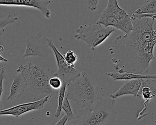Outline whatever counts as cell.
Instances as JSON below:
<instances>
[{
  "label": "cell",
  "mask_w": 156,
  "mask_h": 125,
  "mask_svg": "<svg viewBox=\"0 0 156 125\" xmlns=\"http://www.w3.org/2000/svg\"><path fill=\"white\" fill-rule=\"evenodd\" d=\"M0 61H4V62H6L7 61V60L5 58L3 57H2L0 55Z\"/></svg>",
  "instance_id": "cell-25"
},
{
  "label": "cell",
  "mask_w": 156,
  "mask_h": 125,
  "mask_svg": "<svg viewBox=\"0 0 156 125\" xmlns=\"http://www.w3.org/2000/svg\"><path fill=\"white\" fill-rule=\"evenodd\" d=\"M150 17H153V18H154L155 19H156V16H154Z\"/></svg>",
  "instance_id": "cell-27"
},
{
  "label": "cell",
  "mask_w": 156,
  "mask_h": 125,
  "mask_svg": "<svg viewBox=\"0 0 156 125\" xmlns=\"http://www.w3.org/2000/svg\"><path fill=\"white\" fill-rule=\"evenodd\" d=\"M67 84L63 83L62 87L59 89V94H58V105L57 109L55 113V116L56 118H58L60 115L61 111H62V106L65 99L66 94V90Z\"/></svg>",
  "instance_id": "cell-15"
},
{
  "label": "cell",
  "mask_w": 156,
  "mask_h": 125,
  "mask_svg": "<svg viewBox=\"0 0 156 125\" xmlns=\"http://www.w3.org/2000/svg\"><path fill=\"white\" fill-rule=\"evenodd\" d=\"M4 50V47L2 46V45H0V55L2 54V53L3 51Z\"/></svg>",
  "instance_id": "cell-26"
},
{
  "label": "cell",
  "mask_w": 156,
  "mask_h": 125,
  "mask_svg": "<svg viewBox=\"0 0 156 125\" xmlns=\"http://www.w3.org/2000/svg\"><path fill=\"white\" fill-rule=\"evenodd\" d=\"M50 1L44 0H0V6H27L39 9L47 18H49L50 11L48 5Z\"/></svg>",
  "instance_id": "cell-10"
},
{
  "label": "cell",
  "mask_w": 156,
  "mask_h": 125,
  "mask_svg": "<svg viewBox=\"0 0 156 125\" xmlns=\"http://www.w3.org/2000/svg\"><path fill=\"white\" fill-rule=\"evenodd\" d=\"M141 86V79L126 81L121 88L114 93L111 94V99L115 100L120 96L130 94L136 97Z\"/></svg>",
  "instance_id": "cell-11"
},
{
  "label": "cell",
  "mask_w": 156,
  "mask_h": 125,
  "mask_svg": "<svg viewBox=\"0 0 156 125\" xmlns=\"http://www.w3.org/2000/svg\"><path fill=\"white\" fill-rule=\"evenodd\" d=\"M99 1H86L88 8L91 11H94L96 10L98 6Z\"/></svg>",
  "instance_id": "cell-22"
},
{
  "label": "cell",
  "mask_w": 156,
  "mask_h": 125,
  "mask_svg": "<svg viewBox=\"0 0 156 125\" xmlns=\"http://www.w3.org/2000/svg\"><path fill=\"white\" fill-rule=\"evenodd\" d=\"M63 82L62 80L58 77L50 78L49 80V85L53 90H58L62 87Z\"/></svg>",
  "instance_id": "cell-20"
},
{
  "label": "cell",
  "mask_w": 156,
  "mask_h": 125,
  "mask_svg": "<svg viewBox=\"0 0 156 125\" xmlns=\"http://www.w3.org/2000/svg\"><path fill=\"white\" fill-rule=\"evenodd\" d=\"M66 95L82 108L93 105L101 99L93 79L84 72L67 84Z\"/></svg>",
  "instance_id": "cell-3"
},
{
  "label": "cell",
  "mask_w": 156,
  "mask_h": 125,
  "mask_svg": "<svg viewBox=\"0 0 156 125\" xmlns=\"http://www.w3.org/2000/svg\"><path fill=\"white\" fill-rule=\"evenodd\" d=\"M69 119L68 116L66 114L56 123L55 125H65L67 122H69Z\"/></svg>",
  "instance_id": "cell-23"
},
{
  "label": "cell",
  "mask_w": 156,
  "mask_h": 125,
  "mask_svg": "<svg viewBox=\"0 0 156 125\" xmlns=\"http://www.w3.org/2000/svg\"><path fill=\"white\" fill-rule=\"evenodd\" d=\"M136 97L138 99L144 101V107L141 112L139 113L138 120H143L144 113L147 109L148 103L152 99L156 98V79H141V86Z\"/></svg>",
  "instance_id": "cell-9"
},
{
  "label": "cell",
  "mask_w": 156,
  "mask_h": 125,
  "mask_svg": "<svg viewBox=\"0 0 156 125\" xmlns=\"http://www.w3.org/2000/svg\"><path fill=\"white\" fill-rule=\"evenodd\" d=\"M143 17H150L154 16H156V14H144L140 15Z\"/></svg>",
  "instance_id": "cell-24"
},
{
  "label": "cell",
  "mask_w": 156,
  "mask_h": 125,
  "mask_svg": "<svg viewBox=\"0 0 156 125\" xmlns=\"http://www.w3.org/2000/svg\"><path fill=\"white\" fill-rule=\"evenodd\" d=\"M107 75L112 78L115 81L129 80L133 79H156V74H137L130 72H107Z\"/></svg>",
  "instance_id": "cell-13"
},
{
  "label": "cell",
  "mask_w": 156,
  "mask_h": 125,
  "mask_svg": "<svg viewBox=\"0 0 156 125\" xmlns=\"http://www.w3.org/2000/svg\"><path fill=\"white\" fill-rule=\"evenodd\" d=\"M16 72L23 73L27 85L39 96L44 98L53 95L54 90L49 85V76L39 66L29 62L25 65H20Z\"/></svg>",
  "instance_id": "cell-4"
},
{
  "label": "cell",
  "mask_w": 156,
  "mask_h": 125,
  "mask_svg": "<svg viewBox=\"0 0 156 125\" xmlns=\"http://www.w3.org/2000/svg\"><path fill=\"white\" fill-rule=\"evenodd\" d=\"M31 56H34V57L39 56L41 57H42V54L39 48L27 42L26 49L23 55V58L31 57Z\"/></svg>",
  "instance_id": "cell-16"
},
{
  "label": "cell",
  "mask_w": 156,
  "mask_h": 125,
  "mask_svg": "<svg viewBox=\"0 0 156 125\" xmlns=\"http://www.w3.org/2000/svg\"><path fill=\"white\" fill-rule=\"evenodd\" d=\"M5 77H6V74H5V69L3 67H2L0 68V103H1L2 94L4 90L3 82Z\"/></svg>",
  "instance_id": "cell-21"
},
{
  "label": "cell",
  "mask_w": 156,
  "mask_h": 125,
  "mask_svg": "<svg viewBox=\"0 0 156 125\" xmlns=\"http://www.w3.org/2000/svg\"><path fill=\"white\" fill-rule=\"evenodd\" d=\"M133 13L137 15L156 14V0L143 1Z\"/></svg>",
  "instance_id": "cell-14"
},
{
  "label": "cell",
  "mask_w": 156,
  "mask_h": 125,
  "mask_svg": "<svg viewBox=\"0 0 156 125\" xmlns=\"http://www.w3.org/2000/svg\"><path fill=\"white\" fill-rule=\"evenodd\" d=\"M96 24L106 27H114L127 34L133 30L131 17L124 9L121 8L116 0H109L103 9Z\"/></svg>",
  "instance_id": "cell-5"
},
{
  "label": "cell",
  "mask_w": 156,
  "mask_h": 125,
  "mask_svg": "<svg viewBox=\"0 0 156 125\" xmlns=\"http://www.w3.org/2000/svg\"><path fill=\"white\" fill-rule=\"evenodd\" d=\"M17 20V17H12L10 15L3 18H0V30H2L5 26L14 23Z\"/></svg>",
  "instance_id": "cell-19"
},
{
  "label": "cell",
  "mask_w": 156,
  "mask_h": 125,
  "mask_svg": "<svg viewBox=\"0 0 156 125\" xmlns=\"http://www.w3.org/2000/svg\"><path fill=\"white\" fill-rule=\"evenodd\" d=\"M63 56L68 64L75 68V64L78 60L77 56L75 54V52L71 50H69Z\"/></svg>",
  "instance_id": "cell-18"
},
{
  "label": "cell",
  "mask_w": 156,
  "mask_h": 125,
  "mask_svg": "<svg viewBox=\"0 0 156 125\" xmlns=\"http://www.w3.org/2000/svg\"><path fill=\"white\" fill-rule=\"evenodd\" d=\"M62 109L64 110L65 112V114L68 116L69 119V121L73 119L74 117V114L72 112L71 108V105L69 103V100L66 94L63 104H62Z\"/></svg>",
  "instance_id": "cell-17"
},
{
  "label": "cell",
  "mask_w": 156,
  "mask_h": 125,
  "mask_svg": "<svg viewBox=\"0 0 156 125\" xmlns=\"http://www.w3.org/2000/svg\"><path fill=\"white\" fill-rule=\"evenodd\" d=\"M131 20L133 30L116 37L109 51L114 68L118 72L142 74L147 72L150 62L154 59L155 19L133 13Z\"/></svg>",
  "instance_id": "cell-1"
},
{
  "label": "cell",
  "mask_w": 156,
  "mask_h": 125,
  "mask_svg": "<svg viewBox=\"0 0 156 125\" xmlns=\"http://www.w3.org/2000/svg\"><path fill=\"white\" fill-rule=\"evenodd\" d=\"M115 114L114 100L101 99L93 105L81 108L69 122V125H113Z\"/></svg>",
  "instance_id": "cell-2"
},
{
  "label": "cell",
  "mask_w": 156,
  "mask_h": 125,
  "mask_svg": "<svg viewBox=\"0 0 156 125\" xmlns=\"http://www.w3.org/2000/svg\"><path fill=\"white\" fill-rule=\"evenodd\" d=\"M46 42L47 46L54 51L58 68L57 71L54 74V75L55 77H58L61 79L62 82L68 84L79 76L81 72L74 67H71L68 64L64 58V56L57 49L51 39L47 38Z\"/></svg>",
  "instance_id": "cell-7"
},
{
  "label": "cell",
  "mask_w": 156,
  "mask_h": 125,
  "mask_svg": "<svg viewBox=\"0 0 156 125\" xmlns=\"http://www.w3.org/2000/svg\"><path fill=\"white\" fill-rule=\"evenodd\" d=\"M115 28L100 24H90L80 26L76 29L74 38L85 42L92 50L103 43L114 32Z\"/></svg>",
  "instance_id": "cell-6"
},
{
  "label": "cell",
  "mask_w": 156,
  "mask_h": 125,
  "mask_svg": "<svg viewBox=\"0 0 156 125\" xmlns=\"http://www.w3.org/2000/svg\"><path fill=\"white\" fill-rule=\"evenodd\" d=\"M49 98V96H46L36 101L22 104L9 109L1 110L0 116H12L18 117L28 112L34 110H41L44 107V105L48 101Z\"/></svg>",
  "instance_id": "cell-8"
},
{
  "label": "cell",
  "mask_w": 156,
  "mask_h": 125,
  "mask_svg": "<svg viewBox=\"0 0 156 125\" xmlns=\"http://www.w3.org/2000/svg\"><path fill=\"white\" fill-rule=\"evenodd\" d=\"M13 81L10 88L9 96L6 100H12L21 96L24 92L27 83L22 72H17L13 75Z\"/></svg>",
  "instance_id": "cell-12"
}]
</instances>
